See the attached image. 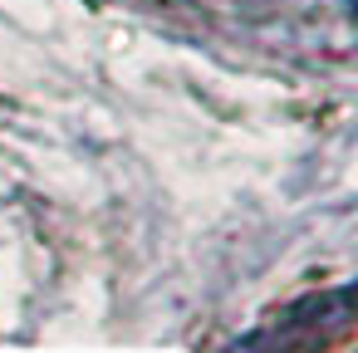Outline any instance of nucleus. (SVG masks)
I'll use <instances>...</instances> for the list:
<instances>
[]
</instances>
